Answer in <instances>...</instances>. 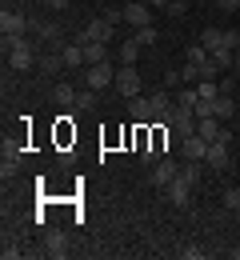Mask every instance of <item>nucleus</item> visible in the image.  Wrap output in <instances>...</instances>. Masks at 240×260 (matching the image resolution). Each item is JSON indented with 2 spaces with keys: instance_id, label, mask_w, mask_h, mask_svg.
Masks as SVG:
<instances>
[{
  "instance_id": "obj_12",
  "label": "nucleus",
  "mask_w": 240,
  "mask_h": 260,
  "mask_svg": "<svg viewBox=\"0 0 240 260\" xmlns=\"http://www.w3.org/2000/svg\"><path fill=\"white\" fill-rule=\"evenodd\" d=\"M36 68H40V76H60L68 64H64L60 52H40V56H36Z\"/></svg>"
},
{
  "instance_id": "obj_20",
  "label": "nucleus",
  "mask_w": 240,
  "mask_h": 260,
  "mask_svg": "<svg viewBox=\"0 0 240 260\" xmlns=\"http://www.w3.org/2000/svg\"><path fill=\"white\" fill-rule=\"evenodd\" d=\"M208 56H212V64H216V68H232V64H236V48H228V44L212 48Z\"/></svg>"
},
{
  "instance_id": "obj_13",
  "label": "nucleus",
  "mask_w": 240,
  "mask_h": 260,
  "mask_svg": "<svg viewBox=\"0 0 240 260\" xmlns=\"http://www.w3.org/2000/svg\"><path fill=\"white\" fill-rule=\"evenodd\" d=\"M180 152H184V160H204L208 156V140L204 136H184V140H180Z\"/></svg>"
},
{
  "instance_id": "obj_18",
  "label": "nucleus",
  "mask_w": 240,
  "mask_h": 260,
  "mask_svg": "<svg viewBox=\"0 0 240 260\" xmlns=\"http://www.w3.org/2000/svg\"><path fill=\"white\" fill-rule=\"evenodd\" d=\"M236 112V100H232V92H220V96L212 100V116L216 120H224V116H232Z\"/></svg>"
},
{
  "instance_id": "obj_5",
  "label": "nucleus",
  "mask_w": 240,
  "mask_h": 260,
  "mask_svg": "<svg viewBox=\"0 0 240 260\" xmlns=\"http://www.w3.org/2000/svg\"><path fill=\"white\" fill-rule=\"evenodd\" d=\"M112 28H116V24H108L104 16H96V20H88V24H84L80 32L72 36V40H76V44H92V40H100V44H108V40H112Z\"/></svg>"
},
{
  "instance_id": "obj_28",
  "label": "nucleus",
  "mask_w": 240,
  "mask_h": 260,
  "mask_svg": "<svg viewBox=\"0 0 240 260\" xmlns=\"http://www.w3.org/2000/svg\"><path fill=\"white\" fill-rule=\"evenodd\" d=\"M164 12H168V16H184V12H188V0H168Z\"/></svg>"
},
{
  "instance_id": "obj_11",
  "label": "nucleus",
  "mask_w": 240,
  "mask_h": 260,
  "mask_svg": "<svg viewBox=\"0 0 240 260\" xmlns=\"http://www.w3.org/2000/svg\"><path fill=\"white\" fill-rule=\"evenodd\" d=\"M164 196H168L176 208H188V200H192V180H184V176H176L168 188H164Z\"/></svg>"
},
{
  "instance_id": "obj_22",
  "label": "nucleus",
  "mask_w": 240,
  "mask_h": 260,
  "mask_svg": "<svg viewBox=\"0 0 240 260\" xmlns=\"http://www.w3.org/2000/svg\"><path fill=\"white\" fill-rule=\"evenodd\" d=\"M200 44H204L208 52L220 48V44H224V28H204V32H200Z\"/></svg>"
},
{
  "instance_id": "obj_6",
  "label": "nucleus",
  "mask_w": 240,
  "mask_h": 260,
  "mask_svg": "<svg viewBox=\"0 0 240 260\" xmlns=\"http://www.w3.org/2000/svg\"><path fill=\"white\" fill-rule=\"evenodd\" d=\"M116 92H120L124 100L140 96V72H136V64H120V68H116Z\"/></svg>"
},
{
  "instance_id": "obj_29",
  "label": "nucleus",
  "mask_w": 240,
  "mask_h": 260,
  "mask_svg": "<svg viewBox=\"0 0 240 260\" xmlns=\"http://www.w3.org/2000/svg\"><path fill=\"white\" fill-rule=\"evenodd\" d=\"M180 256H184V260H200V256H204V248H196V244H184V248H180Z\"/></svg>"
},
{
  "instance_id": "obj_33",
  "label": "nucleus",
  "mask_w": 240,
  "mask_h": 260,
  "mask_svg": "<svg viewBox=\"0 0 240 260\" xmlns=\"http://www.w3.org/2000/svg\"><path fill=\"white\" fill-rule=\"evenodd\" d=\"M48 8H56V12H60V8H68V0H48Z\"/></svg>"
},
{
  "instance_id": "obj_10",
  "label": "nucleus",
  "mask_w": 240,
  "mask_h": 260,
  "mask_svg": "<svg viewBox=\"0 0 240 260\" xmlns=\"http://www.w3.org/2000/svg\"><path fill=\"white\" fill-rule=\"evenodd\" d=\"M176 176H180V164L176 160H160V164H152V172H148V180H152L156 188H168Z\"/></svg>"
},
{
  "instance_id": "obj_31",
  "label": "nucleus",
  "mask_w": 240,
  "mask_h": 260,
  "mask_svg": "<svg viewBox=\"0 0 240 260\" xmlns=\"http://www.w3.org/2000/svg\"><path fill=\"white\" fill-rule=\"evenodd\" d=\"M224 204H228L232 212H240V188H232V192H224Z\"/></svg>"
},
{
  "instance_id": "obj_30",
  "label": "nucleus",
  "mask_w": 240,
  "mask_h": 260,
  "mask_svg": "<svg viewBox=\"0 0 240 260\" xmlns=\"http://www.w3.org/2000/svg\"><path fill=\"white\" fill-rule=\"evenodd\" d=\"M104 20H108V24H120V20H124V8H104Z\"/></svg>"
},
{
  "instance_id": "obj_25",
  "label": "nucleus",
  "mask_w": 240,
  "mask_h": 260,
  "mask_svg": "<svg viewBox=\"0 0 240 260\" xmlns=\"http://www.w3.org/2000/svg\"><path fill=\"white\" fill-rule=\"evenodd\" d=\"M196 96L200 100H216L220 96V84H216V80H200V84H196Z\"/></svg>"
},
{
  "instance_id": "obj_2",
  "label": "nucleus",
  "mask_w": 240,
  "mask_h": 260,
  "mask_svg": "<svg viewBox=\"0 0 240 260\" xmlns=\"http://www.w3.org/2000/svg\"><path fill=\"white\" fill-rule=\"evenodd\" d=\"M92 88H72V84H56L52 88V100L60 104V108H72V112H80V108H92Z\"/></svg>"
},
{
  "instance_id": "obj_37",
  "label": "nucleus",
  "mask_w": 240,
  "mask_h": 260,
  "mask_svg": "<svg viewBox=\"0 0 240 260\" xmlns=\"http://www.w3.org/2000/svg\"><path fill=\"white\" fill-rule=\"evenodd\" d=\"M236 220H240V212H236Z\"/></svg>"
},
{
  "instance_id": "obj_16",
  "label": "nucleus",
  "mask_w": 240,
  "mask_h": 260,
  "mask_svg": "<svg viewBox=\"0 0 240 260\" xmlns=\"http://www.w3.org/2000/svg\"><path fill=\"white\" fill-rule=\"evenodd\" d=\"M32 32H36V40H44V44H60V24H56V20H32Z\"/></svg>"
},
{
  "instance_id": "obj_24",
  "label": "nucleus",
  "mask_w": 240,
  "mask_h": 260,
  "mask_svg": "<svg viewBox=\"0 0 240 260\" xmlns=\"http://www.w3.org/2000/svg\"><path fill=\"white\" fill-rule=\"evenodd\" d=\"M184 56H188V64H196V68H200V64H208V60H212V56H208V48H204V44H192V48H188Z\"/></svg>"
},
{
  "instance_id": "obj_14",
  "label": "nucleus",
  "mask_w": 240,
  "mask_h": 260,
  "mask_svg": "<svg viewBox=\"0 0 240 260\" xmlns=\"http://www.w3.org/2000/svg\"><path fill=\"white\" fill-rule=\"evenodd\" d=\"M204 164L208 168H216V172H224V168H228V144H224V140H216V144H208V156H204Z\"/></svg>"
},
{
  "instance_id": "obj_3",
  "label": "nucleus",
  "mask_w": 240,
  "mask_h": 260,
  "mask_svg": "<svg viewBox=\"0 0 240 260\" xmlns=\"http://www.w3.org/2000/svg\"><path fill=\"white\" fill-rule=\"evenodd\" d=\"M40 252H44L48 260H64V256L72 252L68 232H64V228H48V232H44V244H40Z\"/></svg>"
},
{
  "instance_id": "obj_8",
  "label": "nucleus",
  "mask_w": 240,
  "mask_h": 260,
  "mask_svg": "<svg viewBox=\"0 0 240 260\" xmlns=\"http://www.w3.org/2000/svg\"><path fill=\"white\" fill-rule=\"evenodd\" d=\"M0 32L4 36H24V32H32V20H28L24 12L4 8V12H0Z\"/></svg>"
},
{
  "instance_id": "obj_4",
  "label": "nucleus",
  "mask_w": 240,
  "mask_h": 260,
  "mask_svg": "<svg viewBox=\"0 0 240 260\" xmlns=\"http://www.w3.org/2000/svg\"><path fill=\"white\" fill-rule=\"evenodd\" d=\"M168 128H172V136H176V144H180L184 136H196V112H192V108H172Z\"/></svg>"
},
{
  "instance_id": "obj_27",
  "label": "nucleus",
  "mask_w": 240,
  "mask_h": 260,
  "mask_svg": "<svg viewBox=\"0 0 240 260\" xmlns=\"http://www.w3.org/2000/svg\"><path fill=\"white\" fill-rule=\"evenodd\" d=\"M20 256H24V252H20V244L4 236V260H20Z\"/></svg>"
},
{
  "instance_id": "obj_19",
  "label": "nucleus",
  "mask_w": 240,
  "mask_h": 260,
  "mask_svg": "<svg viewBox=\"0 0 240 260\" xmlns=\"http://www.w3.org/2000/svg\"><path fill=\"white\" fill-rule=\"evenodd\" d=\"M84 64H108V44H100V40L84 44Z\"/></svg>"
},
{
  "instance_id": "obj_7",
  "label": "nucleus",
  "mask_w": 240,
  "mask_h": 260,
  "mask_svg": "<svg viewBox=\"0 0 240 260\" xmlns=\"http://www.w3.org/2000/svg\"><path fill=\"white\" fill-rule=\"evenodd\" d=\"M108 84H116V72H112L108 64H88V68H84V88L104 92Z\"/></svg>"
},
{
  "instance_id": "obj_32",
  "label": "nucleus",
  "mask_w": 240,
  "mask_h": 260,
  "mask_svg": "<svg viewBox=\"0 0 240 260\" xmlns=\"http://www.w3.org/2000/svg\"><path fill=\"white\" fill-rule=\"evenodd\" d=\"M180 80H200V68H196V64H184V68H180Z\"/></svg>"
},
{
  "instance_id": "obj_34",
  "label": "nucleus",
  "mask_w": 240,
  "mask_h": 260,
  "mask_svg": "<svg viewBox=\"0 0 240 260\" xmlns=\"http://www.w3.org/2000/svg\"><path fill=\"white\" fill-rule=\"evenodd\" d=\"M148 4H152V8H168V0H148Z\"/></svg>"
},
{
  "instance_id": "obj_17",
  "label": "nucleus",
  "mask_w": 240,
  "mask_h": 260,
  "mask_svg": "<svg viewBox=\"0 0 240 260\" xmlns=\"http://www.w3.org/2000/svg\"><path fill=\"white\" fill-rule=\"evenodd\" d=\"M60 56H64L68 68H88L84 64V44H76V40H72V44H60Z\"/></svg>"
},
{
  "instance_id": "obj_26",
  "label": "nucleus",
  "mask_w": 240,
  "mask_h": 260,
  "mask_svg": "<svg viewBox=\"0 0 240 260\" xmlns=\"http://www.w3.org/2000/svg\"><path fill=\"white\" fill-rule=\"evenodd\" d=\"M196 88H184V92H176V108H192V112H196Z\"/></svg>"
},
{
  "instance_id": "obj_35",
  "label": "nucleus",
  "mask_w": 240,
  "mask_h": 260,
  "mask_svg": "<svg viewBox=\"0 0 240 260\" xmlns=\"http://www.w3.org/2000/svg\"><path fill=\"white\" fill-rule=\"evenodd\" d=\"M232 68H236V76H240V56H236V64H232Z\"/></svg>"
},
{
  "instance_id": "obj_21",
  "label": "nucleus",
  "mask_w": 240,
  "mask_h": 260,
  "mask_svg": "<svg viewBox=\"0 0 240 260\" xmlns=\"http://www.w3.org/2000/svg\"><path fill=\"white\" fill-rule=\"evenodd\" d=\"M132 40H136L140 48H152L160 40V32H156V24H144V28H132Z\"/></svg>"
},
{
  "instance_id": "obj_23",
  "label": "nucleus",
  "mask_w": 240,
  "mask_h": 260,
  "mask_svg": "<svg viewBox=\"0 0 240 260\" xmlns=\"http://www.w3.org/2000/svg\"><path fill=\"white\" fill-rule=\"evenodd\" d=\"M140 60V44L136 40H124V44H120V64H136Z\"/></svg>"
},
{
  "instance_id": "obj_1",
  "label": "nucleus",
  "mask_w": 240,
  "mask_h": 260,
  "mask_svg": "<svg viewBox=\"0 0 240 260\" xmlns=\"http://www.w3.org/2000/svg\"><path fill=\"white\" fill-rule=\"evenodd\" d=\"M4 52H8V68L28 72L36 64V44L28 36H4Z\"/></svg>"
},
{
  "instance_id": "obj_15",
  "label": "nucleus",
  "mask_w": 240,
  "mask_h": 260,
  "mask_svg": "<svg viewBox=\"0 0 240 260\" xmlns=\"http://www.w3.org/2000/svg\"><path fill=\"white\" fill-rule=\"evenodd\" d=\"M16 172H20V148L4 140V160H0V176L8 180V176H16Z\"/></svg>"
},
{
  "instance_id": "obj_9",
  "label": "nucleus",
  "mask_w": 240,
  "mask_h": 260,
  "mask_svg": "<svg viewBox=\"0 0 240 260\" xmlns=\"http://www.w3.org/2000/svg\"><path fill=\"white\" fill-rule=\"evenodd\" d=\"M124 24H128V28H144V24H152V4H148V0H132V4H124Z\"/></svg>"
},
{
  "instance_id": "obj_36",
  "label": "nucleus",
  "mask_w": 240,
  "mask_h": 260,
  "mask_svg": "<svg viewBox=\"0 0 240 260\" xmlns=\"http://www.w3.org/2000/svg\"><path fill=\"white\" fill-rule=\"evenodd\" d=\"M36 4H48V0H36Z\"/></svg>"
}]
</instances>
